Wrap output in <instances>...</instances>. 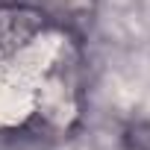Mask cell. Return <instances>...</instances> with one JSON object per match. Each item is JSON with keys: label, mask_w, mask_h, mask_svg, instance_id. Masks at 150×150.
<instances>
[{"label": "cell", "mask_w": 150, "mask_h": 150, "mask_svg": "<svg viewBox=\"0 0 150 150\" xmlns=\"http://www.w3.org/2000/svg\"><path fill=\"white\" fill-rule=\"evenodd\" d=\"M147 150H150V147H147Z\"/></svg>", "instance_id": "cell-1"}]
</instances>
